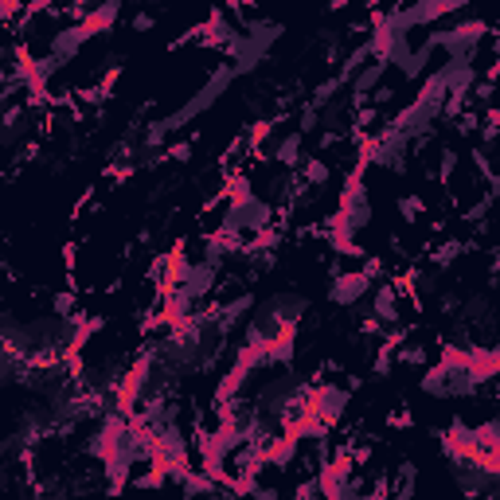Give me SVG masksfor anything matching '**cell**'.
Here are the masks:
<instances>
[{
	"mask_svg": "<svg viewBox=\"0 0 500 500\" xmlns=\"http://www.w3.org/2000/svg\"><path fill=\"white\" fill-rule=\"evenodd\" d=\"M410 426H415V410L407 403H398V407L387 410V430H410Z\"/></svg>",
	"mask_w": 500,
	"mask_h": 500,
	"instance_id": "52a82bcc",
	"label": "cell"
},
{
	"mask_svg": "<svg viewBox=\"0 0 500 500\" xmlns=\"http://www.w3.org/2000/svg\"><path fill=\"white\" fill-rule=\"evenodd\" d=\"M301 176H305V184L313 188V192H321V188H329V180H332V164L324 161V157H317V153H309L305 157V164H301Z\"/></svg>",
	"mask_w": 500,
	"mask_h": 500,
	"instance_id": "8992f818",
	"label": "cell"
},
{
	"mask_svg": "<svg viewBox=\"0 0 500 500\" xmlns=\"http://www.w3.org/2000/svg\"><path fill=\"white\" fill-rule=\"evenodd\" d=\"M195 157V141L188 137V141H172L169 149H164V161H176V164H188Z\"/></svg>",
	"mask_w": 500,
	"mask_h": 500,
	"instance_id": "9c48e42d",
	"label": "cell"
},
{
	"mask_svg": "<svg viewBox=\"0 0 500 500\" xmlns=\"http://www.w3.org/2000/svg\"><path fill=\"white\" fill-rule=\"evenodd\" d=\"M465 238H441V243H434L430 250H426V262L434 266V270H449V266L458 262V258H465Z\"/></svg>",
	"mask_w": 500,
	"mask_h": 500,
	"instance_id": "277c9868",
	"label": "cell"
},
{
	"mask_svg": "<svg viewBox=\"0 0 500 500\" xmlns=\"http://www.w3.org/2000/svg\"><path fill=\"white\" fill-rule=\"evenodd\" d=\"M395 212H398V219L407 223V227H415V223H422L426 215H430V204H426L418 192H407V195H398V200H395Z\"/></svg>",
	"mask_w": 500,
	"mask_h": 500,
	"instance_id": "5b68a950",
	"label": "cell"
},
{
	"mask_svg": "<svg viewBox=\"0 0 500 500\" xmlns=\"http://www.w3.org/2000/svg\"><path fill=\"white\" fill-rule=\"evenodd\" d=\"M317 129H321V110H313V106H301V110H297V133H317Z\"/></svg>",
	"mask_w": 500,
	"mask_h": 500,
	"instance_id": "ba28073f",
	"label": "cell"
},
{
	"mask_svg": "<svg viewBox=\"0 0 500 500\" xmlns=\"http://www.w3.org/2000/svg\"><path fill=\"white\" fill-rule=\"evenodd\" d=\"M372 293V278L364 270H344L340 278H332L329 286V301L332 305H356L360 297Z\"/></svg>",
	"mask_w": 500,
	"mask_h": 500,
	"instance_id": "7a4b0ae2",
	"label": "cell"
},
{
	"mask_svg": "<svg viewBox=\"0 0 500 500\" xmlns=\"http://www.w3.org/2000/svg\"><path fill=\"white\" fill-rule=\"evenodd\" d=\"M372 317L375 321H383L387 329H395V324H403V297L395 293V286L391 281H379L372 293Z\"/></svg>",
	"mask_w": 500,
	"mask_h": 500,
	"instance_id": "3957f363",
	"label": "cell"
},
{
	"mask_svg": "<svg viewBox=\"0 0 500 500\" xmlns=\"http://www.w3.org/2000/svg\"><path fill=\"white\" fill-rule=\"evenodd\" d=\"M348 403H352V395H348L340 383H313V415L321 418L324 426H332L336 430L340 422H344V415H348Z\"/></svg>",
	"mask_w": 500,
	"mask_h": 500,
	"instance_id": "6da1fadb",
	"label": "cell"
},
{
	"mask_svg": "<svg viewBox=\"0 0 500 500\" xmlns=\"http://www.w3.org/2000/svg\"><path fill=\"white\" fill-rule=\"evenodd\" d=\"M133 28H137V32H149V28H153V16H145V12H141V16H133Z\"/></svg>",
	"mask_w": 500,
	"mask_h": 500,
	"instance_id": "30bf717a",
	"label": "cell"
}]
</instances>
